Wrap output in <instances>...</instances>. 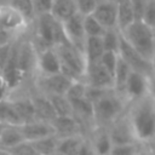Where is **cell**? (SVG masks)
<instances>
[{
	"mask_svg": "<svg viewBox=\"0 0 155 155\" xmlns=\"http://www.w3.org/2000/svg\"><path fill=\"white\" fill-rule=\"evenodd\" d=\"M126 116L132 126L136 139L145 147L155 145V99L147 94L128 103Z\"/></svg>",
	"mask_w": 155,
	"mask_h": 155,
	"instance_id": "cell-1",
	"label": "cell"
},
{
	"mask_svg": "<svg viewBox=\"0 0 155 155\" xmlns=\"http://www.w3.org/2000/svg\"><path fill=\"white\" fill-rule=\"evenodd\" d=\"M128 101L119 92L109 90L101 98L93 102L94 126L108 127L126 113Z\"/></svg>",
	"mask_w": 155,
	"mask_h": 155,
	"instance_id": "cell-2",
	"label": "cell"
},
{
	"mask_svg": "<svg viewBox=\"0 0 155 155\" xmlns=\"http://www.w3.org/2000/svg\"><path fill=\"white\" fill-rule=\"evenodd\" d=\"M124 40L149 62L155 64V30L140 19H136L120 31Z\"/></svg>",
	"mask_w": 155,
	"mask_h": 155,
	"instance_id": "cell-3",
	"label": "cell"
},
{
	"mask_svg": "<svg viewBox=\"0 0 155 155\" xmlns=\"http://www.w3.org/2000/svg\"><path fill=\"white\" fill-rule=\"evenodd\" d=\"M54 48L59 57L61 73L74 81L84 80L87 67V62L85 59L84 53L69 42L57 45Z\"/></svg>",
	"mask_w": 155,
	"mask_h": 155,
	"instance_id": "cell-4",
	"label": "cell"
},
{
	"mask_svg": "<svg viewBox=\"0 0 155 155\" xmlns=\"http://www.w3.org/2000/svg\"><path fill=\"white\" fill-rule=\"evenodd\" d=\"M36 58L38 51L33 45L28 31L19 38L17 50V67L27 81H33L36 76Z\"/></svg>",
	"mask_w": 155,
	"mask_h": 155,
	"instance_id": "cell-5",
	"label": "cell"
},
{
	"mask_svg": "<svg viewBox=\"0 0 155 155\" xmlns=\"http://www.w3.org/2000/svg\"><path fill=\"white\" fill-rule=\"evenodd\" d=\"M73 81L74 80L69 79L67 75L58 73L47 76H35L34 80L31 81V85L36 91L46 96H56V94L65 96Z\"/></svg>",
	"mask_w": 155,
	"mask_h": 155,
	"instance_id": "cell-6",
	"label": "cell"
},
{
	"mask_svg": "<svg viewBox=\"0 0 155 155\" xmlns=\"http://www.w3.org/2000/svg\"><path fill=\"white\" fill-rule=\"evenodd\" d=\"M119 57L131 68L132 71L143 74L148 78H151L153 70H154V63L145 59L142 54H139L134 48H132L121 36L120 45L117 50Z\"/></svg>",
	"mask_w": 155,
	"mask_h": 155,
	"instance_id": "cell-7",
	"label": "cell"
},
{
	"mask_svg": "<svg viewBox=\"0 0 155 155\" xmlns=\"http://www.w3.org/2000/svg\"><path fill=\"white\" fill-rule=\"evenodd\" d=\"M30 23H28L17 11L11 6H0V30H4L15 36H22L30 30Z\"/></svg>",
	"mask_w": 155,
	"mask_h": 155,
	"instance_id": "cell-8",
	"label": "cell"
},
{
	"mask_svg": "<svg viewBox=\"0 0 155 155\" xmlns=\"http://www.w3.org/2000/svg\"><path fill=\"white\" fill-rule=\"evenodd\" d=\"M62 28L67 38V41L84 53V45L86 40L84 30V16L76 12L74 16H71L70 18L62 23Z\"/></svg>",
	"mask_w": 155,
	"mask_h": 155,
	"instance_id": "cell-9",
	"label": "cell"
},
{
	"mask_svg": "<svg viewBox=\"0 0 155 155\" xmlns=\"http://www.w3.org/2000/svg\"><path fill=\"white\" fill-rule=\"evenodd\" d=\"M84 81L86 82L87 86H92L97 88L113 90L114 87L113 75L99 62L87 63Z\"/></svg>",
	"mask_w": 155,
	"mask_h": 155,
	"instance_id": "cell-10",
	"label": "cell"
},
{
	"mask_svg": "<svg viewBox=\"0 0 155 155\" xmlns=\"http://www.w3.org/2000/svg\"><path fill=\"white\" fill-rule=\"evenodd\" d=\"M110 140L113 145L119 144H128V143H138L132 130V126L126 116V113L115 120L110 126L107 127Z\"/></svg>",
	"mask_w": 155,
	"mask_h": 155,
	"instance_id": "cell-11",
	"label": "cell"
},
{
	"mask_svg": "<svg viewBox=\"0 0 155 155\" xmlns=\"http://www.w3.org/2000/svg\"><path fill=\"white\" fill-rule=\"evenodd\" d=\"M149 79L150 78H148L143 74L131 71L121 94L128 102L137 101V99L149 94Z\"/></svg>",
	"mask_w": 155,
	"mask_h": 155,
	"instance_id": "cell-12",
	"label": "cell"
},
{
	"mask_svg": "<svg viewBox=\"0 0 155 155\" xmlns=\"http://www.w3.org/2000/svg\"><path fill=\"white\" fill-rule=\"evenodd\" d=\"M61 73V62L54 47H47L38 52L36 76H47Z\"/></svg>",
	"mask_w": 155,
	"mask_h": 155,
	"instance_id": "cell-13",
	"label": "cell"
},
{
	"mask_svg": "<svg viewBox=\"0 0 155 155\" xmlns=\"http://www.w3.org/2000/svg\"><path fill=\"white\" fill-rule=\"evenodd\" d=\"M116 15H117L116 2L108 0V1L98 2L91 16L105 30H108V29H117L116 28Z\"/></svg>",
	"mask_w": 155,
	"mask_h": 155,
	"instance_id": "cell-14",
	"label": "cell"
},
{
	"mask_svg": "<svg viewBox=\"0 0 155 155\" xmlns=\"http://www.w3.org/2000/svg\"><path fill=\"white\" fill-rule=\"evenodd\" d=\"M29 94H30V99H31V103L34 107L36 120L51 122L56 117V113L53 110V107H52L48 97L46 94L36 91L33 87V85L29 90Z\"/></svg>",
	"mask_w": 155,
	"mask_h": 155,
	"instance_id": "cell-15",
	"label": "cell"
},
{
	"mask_svg": "<svg viewBox=\"0 0 155 155\" xmlns=\"http://www.w3.org/2000/svg\"><path fill=\"white\" fill-rule=\"evenodd\" d=\"M19 127H21V132L23 134L24 140L29 143L54 134L51 122H46L41 120H33L29 122H24Z\"/></svg>",
	"mask_w": 155,
	"mask_h": 155,
	"instance_id": "cell-16",
	"label": "cell"
},
{
	"mask_svg": "<svg viewBox=\"0 0 155 155\" xmlns=\"http://www.w3.org/2000/svg\"><path fill=\"white\" fill-rule=\"evenodd\" d=\"M51 125L53 127L54 134L58 138L78 136V134L85 136L81 125L78 122V120L74 116H56L51 121Z\"/></svg>",
	"mask_w": 155,
	"mask_h": 155,
	"instance_id": "cell-17",
	"label": "cell"
},
{
	"mask_svg": "<svg viewBox=\"0 0 155 155\" xmlns=\"http://www.w3.org/2000/svg\"><path fill=\"white\" fill-rule=\"evenodd\" d=\"M94 155H108L110 154L113 143L110 140L108 130L105 127H99V126H94L90 133L86 136Z\"/></svg>",
	"mask_w": 155,
	"mask_h": 155,
	"instance_id": "cell-18",
	"label": "cell"
},
{
	"mask_svg": "<svg viewBox=\"0 0 155 155\" xmlns=\"http://www.w3.org/2000/svg\"><path fill=\"white\" fill-rule=\"evenodd\" d=\"M21 125H5L0 134V148L8 150L22 142H25L21 132Z\"/></svg>",
	"mask_w": 155,
	"mask_h": 155,
	"instance_id": "cell-19",
	"label": "cell"
},
{
	"mask_svg": "<svg viewBox=\"0 0 155 155\" xmlns=\"http://www.w3.org/2000/svg\"><path fill=\"white\" fill-rule=\"evenodd\" d=\"M75 13H76L75 0H54L50 11V15L59 23L65 22Z\"/></svg>",
	"mask_w": 155,
	"mask_h": 155,
	"instance_id": "cell-20",
	"label": "cell"
},
{
	"mask_svg": "<svg viewBox=\"0 0 155 155\" xmlns=\"http://www.w3.org/2000/svg\"><path fill=\"white\" fill-rule=\"evenodd\" d=\"M116 5H117L116 28L119 31H122L136 21V16L130 4V0H121Z\"/></svg>",
	"mask_w": 155,
	"mask_h": 155,
	"instance_id": "cell-21",
	"label": "cell"
},
{
	"mask_svg": "<svg viewBox=\"0 0 155 155\" xmlns=\"http://www.w3.org/2000/svg\"><path fill=\"white\" fill-rule=\"evenodd\" d=\"M85 138L86 137L81 134L59 138L56 153H59L62 155H78Z\"/></svg>",
	"mask_w": 155,
	"mask_h": 155,
	"instance_id": "cell-22",
	"label": "cell"
},
{
	"mask_svg": "<svg viewBox=\"0 0 155 155\" xmlns=\"http://www.w3.org/2000/svg\"><path fill=\"white\" fill-rule=\"evenodd\" d=\"M104 53L102 38H86L84 45V56L87 63L98 62Z\"/></svg>",
	"mask_w": 155,
	"mask_h": 155,
	"instance_id": "cell-23",
	"label": "cell"
},
{
	"mask_svg": "<svg viewBox=\"0 0 155 155\" xmlns=\"http://www.w3.org/2000/svg\"><path fill=\"white\" fill-rule=\"evenodd\" d=\"M58 137L56 134L41 138L39 140L31 142V147L35 151V154L39 155H52L56 153L57 150V145H58Z\"/></svg>",
	"mask_w": 155,
	"mask_h": 155,
	"instance_id": "cell-24",
	"label": "cell"
},
{
	"mask_svg": "<svg viewBox=\"0 0 155 155\" xmlns=\"http://www.w3.org/2000/svg\"><path fill=\"white\" fill-rule=\"evenodd\" d=\"M131 68L119 57V61H117V64H116V68H115V71H114V75H113V79H114V87L113 90L121 93L124 87H125V84L128 79V75L131 74Z\"/></svg>",
	"mask_w": 155,
	"mask_h": 155,
	"instance_id": "cell-25",
	"label": "cell"
},
{
	"mask_svg": "<svg viewBox=\"0 0 155 155\" xmlns=\"http://www.w3.org/2000/svg\"><path fill=\"white\" fill-rule=\"evenodd\" d=\"M8 6H11L15 11H17L28 23H33L35 18L33 0H11Z\"/></svg>",
	"mask_w": 155,
	"mask_h": 155,
	"instance_id": "cell-26",
	"label": "cell"
},
{
	"mask_svg": "<svg viewBox=\"0 0 155 155\" xmlns=\"http://www.w3.org/2000/svg\"><path fill=\"white\" fill-rule=\"evenodd\" d=\"M47 97L53 107L56 116H73L71 104L65 96L56 94V96H47Z\"/></svg>",
	"mask_w": 155,
	"mask_h": 155,
	"instance_id": "cell-27",
	"label": "cell"
},
{
	"mask_svg": "<svg viewBox=\"0 0 155 155\" xmlns=\"http://www.w3.org/2000/svg\"><path fill=\"white\" fill-rule=\"evenodd\" d=\"M0 122L5 125H22L23 124L8 99L0 102Z\"/></svg>",
	"mask_w": 155,
	"mask_h": 155,
	"instance_id": "cell-28",
	"label": "cell"
},
{
	"mask_svg": "<svg viewBox=\"0 0 155 155\" xmlns=\"http://www.w3.org/2000/svg\"><path fill=\"white\" fill-rule=\"evenodd\" d=\"M120 39L121 34L117 29H108L102 36V42L104 51H111V52H117L119 45H120Z\"/></svg>",
	"mask_w": 155,
	"mask_h": 155,
	"instance_id": "cell-29",
	"label": "cell"
},
{
	"mask_svg": "<svg viewBox=\"0 0 155 155\" xmlns=\"http://www.w3.org/2000/svg\"><path fill=\"white\" fill-rule=\"evenodd\" d=\"M84 30L86 38H102L105 29L90 15L84 17Z\"/></svg>",
	"mask_w": 155,
	"mask_h": 155,
	"instance_id": "cell-30",
	"label": "cell"
},
{
	"mask_svg": "<svg viewBox=\"0 0 155 155\" xmlns=\"http://www.w3.org/2000/svg\"><path fill=\"white\" fill-rule=\"evenodd\" d=\"M86 87H87V85H86V82H85L84 80H76V81H73L71 85L69 86L67 93H65V97L68 98L69 102L82 99V98H85Z\"/></svg>",
	"mask_w": 155,
	"mask_h": 155,
	"instance_id": "cell-31",
	"label": "cell"
},
{
	"mask_svg": "<svg viewBox=\"0 0 155 155\" xmlns=\"http://www.w3.org/2000/svg\"><path fill=\"white\" fill-rule=\"evenodd\" d=\"M144 147L139 143H128V144H119L113 145L110 150V155H136L140 148Z\"/></svg>",
	"mask_w": 155,
	"mask_h": 155,
	"instance_id": "cell-32",
	"label": "cell"
},
{
	"mask_svg": "<svg viewBox=\"0 0 155 155\" xmlns=\"http://www.w3.org/2000/svg\"><path fill=\"white\" fill-rule=\"evenodd\" d=\"M117 61H119V54H117V52L104 51V53L102 54V57L99 58L98 62H99L111 75H114V71H115Z\"/></svg>",
	"mask_w": 155,
	"mask_h": 155,
	"instance_id": "cell-33",
	"label": "cell"
},
{
	"mask_svg": "<svg viewBox=\"0 0 155 155\" xmlns=\"http://www.w3.org/2000/svg\"><path fill=\"white\" fill-rule=\"evenodd\" d=\"M140 21H143L145 24H148L150 28L155 30V0L148 1Z\"/></svg>",
	"mask_w": 155,
	"mask_h": 155,
	"instance_id": "cell-34",
	"label": "cell"
},
{
	"mask_svg": "<svg viewBox=\"0 0 155 155\" xmlns=\"http://www.w3.org/2000/svg\"><path fill=\"white\" fill-rule=\"evenodd\" d=\"M76 12L81 16H90L96 8L97 2L94 0H75Z\"/></svg>",
	"mask_w": 155,
	"mask_h": 155,
	"instance_id": "cell-35",
	"label": "cell"
},
{
	"mask_svg": "<svg viewBox=\"0 0 155 155\" xmlns=\"http://www.w3.org/2000/svg\"><path fill=\"white\" fill-rule=\"evenodd\" d=\"M53 1L54 0H33L35 17L36 16H40V15H47V13H50Z\"/></svg>",
	"mask_w": 155,
	"mask_h": 155,
	"instance_id": "cell-36",
	"label": "cell"
},
{
	"mask_svg": "<svg viewBox=\"0 0 155 155\" xmlns=\"http://www.w3.org/2000/svg\"><path fill=\"white\" fill-rule=\"evenodd\" d=\"M11 155H35V151L29 142H22L18 145L7 150Z\"/></svg>",
	"mask_w": 155,
	"mask_h": 155,
	"instance_id": "cell-37",
	"label": "cell"
},
{
	"mask_svg": "<svg viewBox=\"0 0 155 155\" xmlns=\"http://www.w3.org/2000/svg\"><path fill=\"white\" fill-rule=\"evenodd\" d=\"M148 1L149 0H130V4L133 8L136 19H142V16H143V12L145 10Z\"/></svg>",
	"mask_w": 155,
	"mask_h": 155,
	"instance_id": "cell-38",
	"label": "cell"
},
{
	"mask_svg": "<svg viewBox=\"0 0 155 155\" xmlns=\"http://www.w3.org/2000/svg\"><path fill=\"white\" fill-rule=\"evenodd\" d=\"M13 42H15V41H13ZM13 42H12V44H13ZM12 44L0 46V71L2 70L4 65L6 64V61H7V58H8V54H10L11 47H12Z\"/></svg>",
	"mask_w": 155,
	"mask_h": 155,
	"instance_id": "cell-39",
	"label": "cell"
},
{
	"mask_svg": "<svg viewBox=\"0 0 155 155\" xmlns=\"http://www.w3.org/2000/svg\"><path fill=\"white\" fill-rule=\"evenodd\" d=\"M8 97H10V90H8L5 80L0 75V102H4L6 99H8Z\"/></svg>",
	"mask_w": 155,
	"mask_h": 155,
	"instance_id": "cell-40",
	"label": "cell"
},
{
	"mask_svg": "<svg viewBox=\"0 0 155 155\" xmlns=\"http://www.w3.org/2000/svg\"><path fill=\"white\" fill-rule=\"evenodd\" d=\"M78 155H94L93 149H92V147H91V144H90L87 137L85 138V140H84V143H82V145H81V148H80Z\"/></svg>",
	"mask_w": 155,
	"mask_h": 155,
	"instance_id": "cell-41",
	"label": "cell"
},
{
	"mask_svg": "<svg viewBox=\"0 0 155 155\" xmlns=\"http://www.w3.org/2000/svg\"><path fill=\"white\" fill-rule=\"evenodd\" d=\"M149 94L155 99V79L154 78L149 79Z\"/></svg>",
	"mask_w": 155,
	"mask_h": 155,
	"instance_id": "cell-42",
	"label": "cell"
},
{
	"mask_svg": "<svg viewBox=\"0 0 155 155\" xmlns=\"http://www.w3.org/2000/svg\"><path fill=\"white\" fill-rule=\"evenodd\" d=\"M136 155H151V151H150V149L148 148V147H142L140 148V150L136 154Z\"/></svg>",
	"mask_w": 155,
	"mask_h": 155,
	"instance_id": "cell-43",
	"label": "cell"
},
{
	"mask_svg": "<svg viewBox=\"0 0 155 155\" xmlns=\"http://www.w3.org/2000/svg\"><path fill=\"white\" fill-rule=\"evenodd\" d=\"M11 0H0V6H4V5H8Z\"/></svg>",
	"mask_w": 155,
	"mask_h": 155,
	"instance_id": "cell-44",
	"label": "cell"
},
{
	"mask_svg": "<svg viewBox=\"0 0 155 155\" xmlns=\"http://www.w3.org/2000/svg\"><path fill=\"white\" fill-rule=\"evenodd\" d=\"M0 155H11V154H10L7 150H5V149H1V148H0Z\"/></svg>",
	"mask_w": 155,
	"mask_h": 155,
	"instance_id": "cell-45",
	"label": "cell"
},
{
	"mask_svg": "<svg viewBox=\"0 0 155 155\" xmlns=\"http://www.w3.org/2000/svg\"><path fill=\"white\" fill-rule=\"evenodd\" d=\"M149 149H150V151H151V155H155V145H153V147H148Z\"/></svg>",
	"mask_w": 155,
	"mask_h": 155,
	"instance_id": "cell-46",
	"label": "cell"
},
{
	"mask_svg": "<svg viewBox=\"0 0 155 155\" xmlns=\"http://www.w3.org/2000/svg\"><path fill=\"white\" fill-rule=\"evenodd\" d=\"M4 126H5V124L0 122V134H1V132H2V128H4Z\"/></svg>",
	"mask_w": 155,
	"mask_h": 155,
	"instance_id": "cell-47",
	"label": "cell"
},
{
	"mask_svg": "<svg viewBox=\"0 0 155 155\" xmlns=\"http://www.w3.org/2000/svg\"><path fill=\"white\" fill-rule=\"evenodd\" d=\"M151 78L155 79V64H154V70H153V75H151Z\"/></svg>",
	"mask_w": 155,
	"mask_h": 155,
	"instance_id": "cell-48",
	"label": "cell"
},
{
	"mask_svg": "<svg viewBox=\"0 0 155 155\" xmlns=\"http://www.w3.org/2000/svg\"><path fill=\"white\" fill-rule=\"evenodd\" d=\"M94 1L98 4V2H103V1H108V0H94Z\"/></svg>",
	"mask_w": 155,
	"mask_h": 155,
	"instance_id": "cell-49",
	"label": "cell"
},
{
	"mask_svg": "<svg viewBox=\"0 0 155 155\" xmlns=\"http://www.w3.org/2000/svg\"><path fill=\"white\" fill-rule=\"evenodd\" d=\"M52 155H62V154H59V153H54V154H52Z\"/></svg>",
	"mask_w": 155,
	"mask_h": 155,
	"instance_id": "cell-50",
	"label": "cell"
},
{
	"mask_svg": "<svg viewBox=\"0 0 155 155\" xmlns=\"http://www.w3.org/2000/svg\"><path fill=\"white\" fill-rule=\"evenodd\" d=\"M35 155H39V154H35Z\"/></svg>",
	"mask_w": 155,
	"mask_h": 155,
	"instance_id": "cell-51",
	"label": "cell"
},
{
	"mask_svg": "<svg viewBox=\"0 0 155 155\" xmlns=\"http://www.w3.org/2000/svg\"><path fill=\"white\" fill-rule=\"evenodd\" d=\"M108 155H110V154H108Z\"/></svg>",
	"mask_w": 155,
	"mask_h": 155,
	"instance_id": "cell-52",
	"label": "cell"
}]
</instances>
